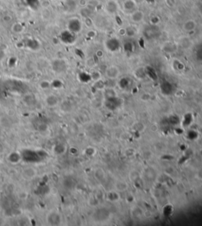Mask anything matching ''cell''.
<instances>
[{
	"label": "cell",
	"mask_w": 202,
	"mask_h": 226,
	"mask_svg": "<svg viewBox=\"0 0 202 226\" xmlns=\"http://www.w3.org/2000/svg\"><path fill=\"white\" fill-rule=\"evenodd\" d=\"M122 8L125 13L130 14V13L138 9L137 2L136 0H124L122 3Z\"/></svg>",
	"instance_id": "1"
},
{
	"label": "cell",
	"mask_w": 202,
	"mask_h": 226,
	"mask_svg": "<svg viewBox=\"0 0 202 226\" xmlns=\"http://www.w3.org/2000/svg\"><path fill=\"white\" fill-rule=\"evenodd\" d=\"M104 9L108 14L114 15L118 13L119 5L116 0H108L104 6Z\"/></svg>",
	"instance_id": "2"
},
{
	"label": "cell",
	"mask_w": 202,
	"mask_h": 226,
	"mask_svg": "<svg viewBox=\"0 0 202 226\" xmlns=\"http://www.w3.org/2000/svg\"><path fill=\"white\" fill-rule=\"evenodd\" d=\"M129 15H130V21L134 24L142 23V21H144V17H145L144 12L141 10H139V9H137L136 10L130 13Z\"/></svg>",
	"instance_id": "3"
},
{
	"label": "cell",
	"mask_w": 202,
	"mask_h": 226,
	"mask_svg": "<svg viewBox=\"0 0 202 226\" xmlns=\"http://www.w3.org/2000/svg\"><path fill=\"white\" fill-rule=\"evenodd\" d=\"M105 46L107 49L111 51V52H115L116 51H118L120 48V41H118L116 37H111L108 39L105 42Z\"/></svg>",
	"instance_id": "4"
},
{
	"label": "cell",
	"mask_w": 202,
	"mask_h": 226,
	"mask_svg": "<svg viewBox=\"0 0 202 226\" xmlns=\"http://www.w3.org/2000/svg\"><path fill=\"white\" fill-rule=\"evenodd\" d=\"M197 26V23L194 19H188L182 24V30L186 33H190L195 31Z\"/></svg>",
	"instance_id": "5"
},
{
	"label": "cell",
	"mask_w": 202,
	"mask_h": 226,
	"mask_svg": "<svg viewBox=\"0 0 202 226\" xmlns=\"http://www.w3.org/2000/svg\"><path fill=\"white\" fill-rule=\"evenodd\" d=\"M105 74H106L107 78H109L111 80H114V79H116L119 77L120 70H119L118 67L112 65V66H110L106 69Z\"/></svg>",
	"instance_id": "6"
},
{
	"label": "cell",
	"mask_w": 202,
	"mask_h": 226,
	"mask_svg": "<svg viewBox=\"0 0 202 226\" xmlns=\"http://www.w3.org/2000/svg\"><path fill=\"white\" fill-rule=\"evenodd\" d=\"M47 221L49 225H57L61 223V216L57 212L52 211L47 216Z\"/></svg>",
	"instance_id": "7"
},
{
	"label": "cell",
	"mask_w": 202,
	"mask_h": 226,
	"mask_svg": "<svg viewBox=\"0 0 202 226\" xmlns=\"http://www.w3.org/2000/svg\"><path fill=\"white\" fill-rule=\"evenodd\" d=\"M36 170L32 167L25 168L22 171V176L25 180H31L36 176Z\"/></svg>",
	"instance_id": "8"
},
{
	"label": "cell",
	"mask_w": 202,
	"mask_h": 226,
	"mask_svg": "<svg viewBox=\"0 0 202 226\" xmlns=\"http://www.w3.org/2000/svg\"><path fill=\"white\" fill-rule=\"evenodd\" d=\"M69 31L74 33L79 32L82 29V22L79 19H74L69 22Z\"/></svg>",
	"instance_id": "9"
},
{
	"label": "cell",
	"mask_w": 202,
	"mask_h": 226,
	"mask_svg": "<svg viewBox=\"0 0 202 226\" xmlns=\"http://www.w3.org/2000/svg\"><path fill=\"white\" fill-rule=\"evenodd\" d=\"M52 67H53V70H55V72L62 73L64 72L67 69V64L64 61L57 59V60H55L53 62Z\"/></svg>",
	"instance_id": "10"
},
{
	"label": "cell",
	"mask_w": 202,
	"mask_h": 226,
	"mask_svg": "<svg viewBox=\"0 0 202 226\" xmlns=\"http://www.w3.org/2000/svg\"><path fill=\"white\" fill-rule=\"evenodd\" d=\"M45 103L50 107H54L58 104V98L55 94H49L45 97Z\"/></svg>",
	"instance_id": "11"
},
{
	"label": "cell",
	"mask_w": 202,
	"mask_h": 226,
	"mask_svg": "<svg viewBox=\"0 0 202 226\" xmlns=\"http://www.w3.org/2000/svg\"><path fill=\"white\" fill-rule=\"evenodd\" d=\"M163 49L168 53L175 52L178 49V44L173 41H167L163 45Z\"/></svg>",
	"instance_id": "12"
},
{
	"label": "cell",
	"mask_w": 202,
	"mask_h": 226,
	"mask_svg": "<svg viewBox=\"0 0 202 226\" xmlns=\"http://www.w3.org/2000/svg\"><path fill=\"white\" fill-rule=\"evenodd\" d=\"M24 29H25L24 26L21 23L15 22V23L12 24L11 31L14 33H21V32H23Z\"/></svg>",
	"instance_id": "13"
},
{
	"label": "cell",
	"mask_w": 202,
	"mask_h": 226,
	"mask_svg": "<svg viewBox=\"0 0 202 226\" xmlns=\"http://www.w3.org/2000/svg\"><path fill=\"white\" fill-rule=\"evenodd\" d=\"M9 161L13 164H16V163L19 162L21 159V156L18 153H12L10 155L8 156Z\"/></svg>",
	"instance_id": "14"
},
{
	"label": "cell",
	"mask_w": 202,
	"mask_h": 226,
	"mask_svg": "<svg viewBox=\"0 0 202 226\" xmlns=\"http://www.w3.org/2000/svg\"><path fill=\"white\" fill-rule=\"evenodd\" d=\"M161 90L163 91V93H165V94H170V92L173 90V88L169 82H164V83L162 84Z\"/></svg>",
	"instance_id": "15"
},
{
	"label": "cell",
	"mask_w": 202,
	"mask_h": 226,
	"mask_svg": "<svg viewBox=\"0 0 202 226\" xmlns=\"http://www.w3.org/2000/svg\"><path fill=\"white\" fill-rule=\"evenodd\" d=\"M144 71H145V74H147L151 78H153V79H156L157 78L156 71H155V70L153 69V67H148L146 69L144 70Z\"/></svg>",
	"instance_id": "16"
},
{
	"label": "cell",
	"mask_w": 202,
	"mask_h": 226,
	"mask_svg": "<svg viewBox=\"0 0 202 226\" xmlns=\"http://www.w3.org/2000/svg\"><path fill=\"white\" fill-rule=\"evenodd\" d=\"M84 25L86 26L88 29H92L93 26V20L91 17H88L84 18Z\"/></svg>",
	"instance_id": "17"
},
{
	"label": "cell",
	"mask_w": 202,
	"mask_h": 226,
	"mask_svg": "<svg viewBox=\"0 0 202 226\" xmlns=\"http://www.w3.org/2000/svg\"><path fill=\"white\" fill-rule=\"evenodd\" d=\"M180 43H181V44H182L183 47H185V45L186 44V48H189L190 45L192 44V41L190 40V38L184 37L181 39V42H180Z\"/></svg>",
	"instance_id": "18"
},
{
	"label": "cell",
	"mask_w": 202,
	"mask_h": 226,
	"mask_svg": "<svg viewBox=\"0 0 202 226\" xmlns=\"http://www.w3.org/2000/svg\"><path fill=\"white\" fill-rule=\"evenodd\" d=\"M193 121V118H192V116H191L190 114H187V115H185V119H184V123H183V124L184 126H188V125H190Z\"/></svg>",
	"instance_id": "19"
},
{
	"label": "cell",
	"mask_w": 202,
	"mask_h": 226,
	"mask_svg": "<svg viewBox=\"0 0 202 226\" xmlns=\"http://www.w3.org/2000/svg\"><path fill=\"white\" fill-rule=\"evenodd\" d=\"M164 3L166 6L169 8H173L176 6L177 0H164Z\"/></svg>",
	"instance_id": "20"
},
{
	"label": "cell",
	"mask_w": 202,
	"mask_h": 226,
	"mask_svg": "<svg viewBox=\"0 0 202 226\" xmlns=\"http://www.w3.org/2000/svg\"><path fill=\"white\" fill-rule=\"evenodd\" d=\"M160 18H159V16H153V17L150 18V23L153 25H158V24L160 22Z\"/></svg>",
	"instance_id": "21"
},
{
	"label": "cell",
	"mask_w": 202,
	"mask_h": 226,
	"mask_svg": "<svg viewBox=\"0 0 202 226\" xmlns=\"http://www.w3.org/2000/svg\"><path fill=\"white\" fill-rule=\"evenodd\" d=\"M90 76H91L92 80H94L96 81L100 79V73L98 72V71H93Z\"/></svg>",
	"instance_id": "22"
},
{
	"label": "cell",
	"mask_w": 202,
	"mask_h": 226,
	"mask_svg": "<svg viewBox=\"0 0 202 226\" xmlns=\"http://www.w3.org/2000/svg\"><path fill=\"white\" fill-rule=\"evenodd\" d=\"M29 100H28V99H24V101H25V104H29V105H32V104H34L35 102L34 96L31 95V94H29Z\"/></svg>",
	"instance_id": "23"
},
{
	"label": "cell",
	"mask_w": 202,
	"mask_h": 226,
	"mask_svg": "<svg viewBox=\"0 0 202 226\" xmlns=\"http://www.w3.org/2000/svg\"><path fill=\"white\" fill-rule=\"evenodd\" d=\"M96 31H95L94 29H90L88 32H87L86 33V36H87V37H89L90 38V39H93V38L95 37L96 36Z\"/></svg>",
	"instance_id": "24"
},
{
	"label": "cell",
	"mask_w": 202,
	"mask_h": 226,
	"mask_svg": "<svg viewBox=\"0 0 202 226\" xmlns=\"http://www.w3.org/2000/svg\"><path fill=\"white\" fill-rule=\"evenodd\" d=\"M126 36L129 37H133L136 34L135 29H133V27H129V28H126Z\"/></svg>",
	"instance_id": "25"
},
{
	"label": "cell",
	"mask_w": 202,
	"mask_h": 226,
	"mask_svg": "<svg viewBox=\"0 0 202 226\" xmlns=\"http://www.w3.org/2000/svg\"><path fill=\"white\" fill-rule=\"evenodd\" d=\"M78 6H80L81 8H84L86 7L89 5V1L88 0H78Z\"/></svg>",
	"instance_id": "26"
},
{
	"label": "cell",
	"mask_w": 202,
	"mask_h": 226,
	"mask_svg": "<svg viewBox=\"0 0 202 226\" xmlns=\"http://www.w3.org/2000/svg\"><path fill=\"white\" fill-rule=\"evenodd\" d=\"M124 49L126 50V52H131V51H133V44L130 43V42H126V43L124 44Z\"/></svg>",
	"instance_id": "27"
},
{
	"label": "cell",
	"mask_w": 202,
	"mask_h": 226,
	"mask_svg": "<svg viewBox=\"0 0 202 226\" xmlns=\"http://www.w3.org/2000/svg\"><path fill=\"white\" fill-rule=\"evenodd\" d=\"M42 16L45 19H49L50 17H51V13L47 10H43V11H42Z\"/></svg>",
	"instance_id": "28"
},
{
	"label": "cell",
	"mask_w": 202,
	"mask_h": 226,
	"mask_svg": "<svg viewBox=\"0 0 202 226\" xmlns=\"http://www.w3.org/2000/svg\"><path fill=\"white\" fill-rule=\"evenodd\" d=\"M12 17L10 16V15H9V14H6L5 15V16H3V20L4 22H6V23H10L12 21Z\"/></svg>",
	"instance_id": "29"
},
{
	"label": "cell",
	"mask_w": 202,
	"mask_h": 226,
	"mask_svg": "<svg viewBox=\"0 0 202 226\" xmlns=\"http://www.w3.org/2000/svg\"><path fill=\"white\" fill-rule=\"evenodd\" d=\"M170 123H172V124H178V123H179V119L176 116H171V117H170Z\"/></svg>",
	"instance_id": "30"
},
{
	"label": "cell",
	"mask_w": 202,
	"mask_h": 226,
	"mask_svg": "<svg viewBox=\"0 0 202 226\" xmlns=\"http://www.w3.org/2000/svg\"><path fill=\"white\" fill-rule=\"evenodd\" d=\"M41 86L43 90H46V89H48V88H49L50 83L47 81H43L41 83Z\"/></svg>",
	"instance_id": "31"
},
{
	"label": "cell",
	"mask_w": 202,
	"mask_h": 226,
	"mask_svg": "<svg viewBox=\"0 0 202 226\" xmlns=\"http://www.w3.org/2000/svg\"><path fill=\"white\" fill-rule=\"evenodd\" d=\"M188 137L190 139H195L197 137V134L195 131H193V130H192V131L188 133Z\"/></svg>",
	"instance_id": "32"
},
{
	"label": "cell",
	"mask_w": 202,
	"mask_h": 226,
	"mask_svg": "<svg viewBox=\"0 0 202 226\" xmlns=\"http://www.w3.org/2000/svg\"><path fill=\"white\" fill-rule=\"evenodd\" d=\"M118 34L121 35V36H126V28H121V29H118Z\"/></svg>",
	"instance_id": "33"
},
{
	"label": "cell",
	"mask_w": 202,
	"mask_h": 226,
	"mask_svg": "<svg viewBox=\"0 0 202 226\" xmlns=\"http://www.w3.org/2000/svg\"><path fill=\"white\" fill-rule=\"evenodd\" d=\"M96 55H97L98 57L103 56V52H102V51H98V52H96Z\"/></svg>",
	"instance_id": "34"
},
{
	"label": "cell",
	"mask_w": 202,
	"mask_h": 226,
	"mask_svg": "<svg viewBox=\"0 0 202 226\" xmlns=\"http://www.w3.org/2000/svg\"><path fill=\"white\" fill-rule=\"evenodd\" d=\"M1 43H1V39H0V44H1Z\"/></svg>",
	"instance_id": "35"
}]
</instances>
